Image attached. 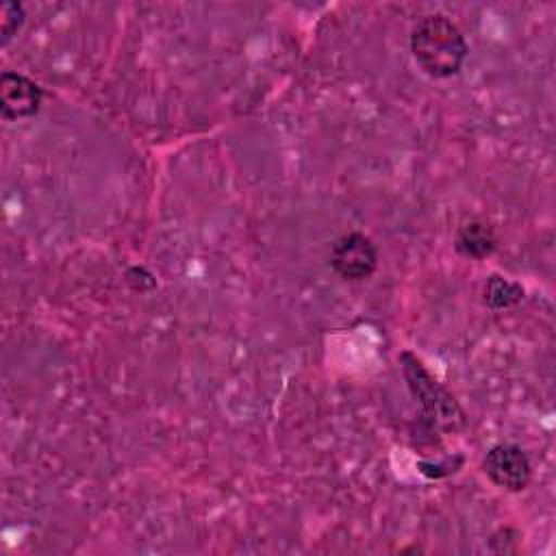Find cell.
<instances>
[{
    "label": "cell",
    "instance_id": "cell-4",
    "mask_svg": "<svg viewBox=\"0 0 556 556\" xmlns=\"http://www.w3.org/2000/svg\"><path fill=\"white\" fill-rule=\"evenodd\" d=\"M330 265L343 280H365L378 265V250L363 232H348L332 243Z\"/></svg>",
    "mask_w": 556,
    "mask_h": 556
},
{
    "label": "cell",
    "instance_id": "cell-5",
    "mask_svg": "<svg viewBox=\"0 0 556 556\" xmlns=\"http://www.w3.org/2000/svg\"><path fill=\"white\" fill-rule=\"evenodd\" d=\"M43 100L41 87L24 74L2 72L0 76V113L4 119H24L39 111Z\"/></svg>",
    "mask_w": 556,
    "mask_h": 556
},
{
    "label": "cell",
    "instance_id": "cell-8",
    "mask_svg": "<svg viewBox=\"0 0 556 556\" xmlns=\"http://www.w3.org/2000/svg\"><path fill=\"white\" fill-rule=\"evenodd\" d=\"M22 22H24V7L20 2H4L2 4V13H0L2 43H7L17 33Z\"/></svg>",
    "mask_w": 556,
    "mask_h": 556
},
{
    "label": "cell",
    "instance_id": "cell-3",
    "mask_svg": "<svg viewBox=\"0 0 556 556\" xmlns=\"http://www.w3.org/2000/svg\"><path fill=\"white\" fill-rule=\"evenodd\" d=\"M482 471L495 486L513 493L523 491L532 480V465L515 443L493 445L482 460Z\"/></svg>",
    "mask_w": 556,
    "mask_h": 556
},
{
    "label": "cell",
    "instance_id": "cell-6",
    "mask_svg": "<svg viewBox=\"0 0 556 556\" xmlns=\"http://www.w3.org/2000/svg\"><path fill=\"white\" fill-rule=\"evenodd\" d=\"M456 250L467 258H484L495 250V232L484 222H467L456 232Z\"/></svg>",
    "mask_w": 556,
    "mask_h": 556
},
{
    "label": "cell",
    "instance_id": "cell-2",
    "mask_svg": "<svg viewBox=\"0 0 556 556\" xmlns=\"http://www.w3.org/2000/svg\"><path fill=\"white\" fill-rule=\"evenodd\" d=\"M400 365L408 391L417 400L421 417L428 421L430 428L458 430L465 426V410L460 408L456 397L424 367L421 358L406 350L400 354Z\"/></svg>",
    "mask_w": 556,
    "mask_h": 556
},
{
    "label": "cell",
    "instance_id": "cell-7",
    "mask_svg": "<svg viewBox=\"0 0 556 556\" xmlns=\"http://www.w3.org/2000/svg\"><path fill=\"white\" fill-rule=\"evenodd\" d=\"M482 298H484V304L491 308H508L523 300V287L500 274H491L484 282Z\"/></svg>",
    "mask_w": 556,
    "mask_h": 556
},
{
    "label": "cell",
    "instance_id": "cell-1",
    "mask_svg": "<svg viewBox=\"0 0 556 556\" xmlns=\"http://www.w3.org/2000/svg\"><path fill=\"white\" fill-rule=\"evenodd\" d=\"M410 52L428 76L447 78L460 72L469 48L452 20L428 15L419 20L410 33Z\"/></svg>",
    "mask_w": 556,
    "mask_h": 556
}]
</instances>
